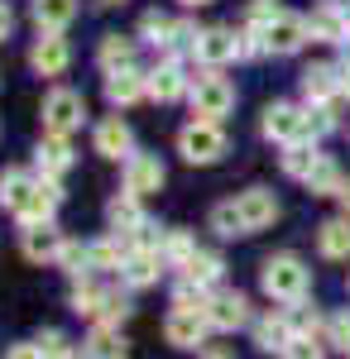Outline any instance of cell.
Instances as JSON below:
<instances>
[{"mask_svg": "<svg viewBox=\"0 0 350 359\" xmlns=\"http://www.w3.org/2000/svg\"><path fill=\"white\" fill-rule=\"evenodd\" d=\"M58 201H63V192H58L53 177H29L20 168H5V172H0V206H5L15 221H25V225L53 221Z\"/></svg>", "mask_w": 350, "mask_h": 359, "instance_id": "cell-1", "label": "cell"}, {"mask_svg": "<svg viewBox=\"0 0 350 359\" xmlns=\"http://www.w3.org/2000/svg\"><path fill=\"white\" fill-rule=\"evenodd\" d=\"M259 287L273 302H302L307 287H312V273H307V264L297 254H269L264 269H259Z\"/></svg>", "mask_w": 350, "mask_h": 359, "instance_id": "cell-2", "label": "cell"}, {"mask_svg": "<svg viewBox=\"0 0 350 359\" xmlns=\"http://www.w3.org/2000/svg\"><path fill=\"white\" fill-rule=\"evenodd\" d=\"M192 115L197 120H221V115H231L235 106V86L226 82V77H216V67H207L197 82H192Z\"/></svg>", "mask_w": 350, "mask_h": 359, "instance_id": "cell-3", "label": "cell"}, {"mask_svg": "<svg viewBox=\"0 0 350 359\" xmlns=\"http://www.w3.org/2000/svg\"><path fill=\"white\" fill-rule=\"evenodd\" d=\"M178 154H183L188 163H216V158L226 154V130H221V120H192L188 130L178 135Z\"/></svg>", "mask_w": 350, "mask_h": 359, "instance_id": "cell-4", "label": "cell"}, {"mask_svg": "<svg viewBox=\"0 0 350 359\" xmlns=\"http://www.w3.org/2000/svg\"><path fill=\"white\" fill-rule=\"evenodd\" d=\"M82 120H86V101H82V91L53 86V91L44 96V130H48V135H72Z\"/></svg>", "mask_w": 350, "mask_h": 359, "instance_id": "cell-5", "label": "cell"}, {"mask_svg": "<svg viewBox=\"0 0 350 359\" xmlns=\"http://www.w3.org/2000/svg\"><path fill=\"white\" fill-rule=\"evenodd\" d=\"M259 130H264V139H278V144H302V139H312V130H307V111H297V106H288V101L264 106Z\"/></svg>", "mask_w": 350, "mask_h": 359, "instance_id": "cell-6", "label": "cell"}, {"mask_svg": "<svg viewBox=\"0 0 350 359\" xmlns=\"http://www.w3.org/2000/svg\"><path fill=\"white\" fill-rule=\"evenodd\" d=\"M207 331H212L207 311H188V306H173L168 321H163L168 345H178V350H197V345H207Z\"/></svg>", "mask_w": 350, "mask_h": 359, "instance_id": "cell-7", "label": "cell"}, {"mask_svg": "<svg viewBox=\"0 0 350 359\" xmlns=\"http://www.w3.org/2000/svg\"><path fill=\"white\" fill-rule=\"evenodd\" d=\"M192 53H197V62H207V67H226V62L240 57V34L235 29H202Z\"/></svg>", "mask_w": 350, "mask_h": 359, "instance_id": "cell-8", "label": "cell"}, {"mask_svg": "<svg viewBox=\"0 0 350 359\" xmlns=\"http://www.w3.org/2000/svg\"><path fill=\"white\" fill-rule=\"evenodd\" d=\"M67 62H72V48H67L63 34H44V39L29 48V67H34L39 77H63Z\"/></svg>", "mask_w": 350, "mask_h": 359, "instance_id": "cell-9", "label": "cell"}, {"mask_svg": "<svg viewBox=\"0 0 350 359\" xmlns=\"http://www.w3.org/2000/svg\"><path fill=\"white\" fill-rule=\"evenodd\" d=\"M163 163H159V154H130L125 158V192H135V196H154L163 187Z\"/></svg>", "mask_w": 350, "mask_h": 359, "instance_id": "cell-10", "label": "cell"}, {"mask_svg": "<svg viewBox=\"0 0 350 359\" xmlns=\"http://www.w3.org/2000/svg\"><path fill=\"white\" fill-rule=\"evenodd\" d=\"M63 245H67V240L58 235V225H53V221H44V225H25V235H20V249H25L29 264H58Z\"/></svg>", "mask_w": 350, "mask_h": 359, "instance_id": "cell-11", "label": "cell"}, {"mask_svg": "<svg viewBox=\"0 0 350 359\" xmlns=\"http://www.w3.org/2000/svg\"><path fill=\"white\" fill-rule=\"evenodd\" d=\"M207 321H212V331H240V326H249V302H245V292H235V287L216 292L212 306H207Z\"/></svg>", "mask_w": 350, "mask_h": 359, "instance_id": "cell-12", "label": "cell"}, {"mask_svg": "<svg viewBox=\"0 0 350 359\" xmlns=\"http://www.w3.org/2000/svg\"><path fill=\"white\" fill-rule=\"evenodd\" d=\"M96 154L101 158H130L135 154V130L120 120V115H106L96 125Z\"/></svg>", "mask_w": 350, "mask_h": 359, "instance_id": "cell-13", "label": "cell"}, {"mask_svg": "<svg viewBox=\"0 0 350 359\" xmlns=\"http://www.w3.org/2000/svg\"><path fill=\"white\" fill-rule=\"evenodd\" d=\"M139 96H149V72H139V67L106 72V101L110 106H135Z\"/></svg>", "mask_w": 350, "mask_h": 359, "instance_id": "cell-14", "label": "cell"}, {"mask_svg": "<svg viewBox=\"0 0 350 359\" xmlns=\"http://www.w3.org/2000/svg\"><path fill=\"white\" fill-rule=\"evenodd\" d=\"M235 206H240V216H245V225H249V235L278 221V196H273L269 187H249V192H240V201H235Z\"/></svg>", "mask_w": 350, "mask_h": 359, "instance_id": "cell-15", "label": "cell"}, {"mask_svg": "<svg viewBox=\"0 0 350 359\" xmlns=\"http://www.w3.org/2000/svg\"><path fill=\"white\" fill-rule=\"evenodd\" d=\"M307 34H312V29H307V20H297V15H288V10H283V15L264 29L269 53H297V48L307 43Z\"/></svg>", "mask_w": 350, "mask_h": 359, "instance_id": "cell-16", "label": "cell"}, {"mask_svg": "<svg viewBox=\"0 0 350 359\" xmlns=\"http://www.w3.org/2000/svg\"><path fill=\"white\" fill-rule=\"evenodd\" d=\"M159 273H163V254L159 249H130V259H125V269H120L125 287H154Z\"/></svg>", "mask_w": 350, "mask_h": 359, "instance_id": "cell-17", "label": "cell"}, {"mask_svg": "<svg viewBox=\"0 0 350 359\" xmlns=\"http://www.w3.org/2000/svg\"><path fill=\"white\" fill-rule=\"evenodd\" d=\"M307 29H312V39H322V43H346L350 39V15L336 5V0H326L322 10L307 20Z\"/></svg>", "mask_w": 350, "mask_h": 359, "instance_id": "cell-18", "label": "cell"}, {"mask_svg": "<svg viewBox=\"0 0 350 359\" xmlns=\"http://www.w3.org/2000/svg\"><path fill=\"white\" fill-rule=\"evenodd\" d=\"M34 158H39V172L58 182V177L72 168V144H67V135H44L39 149H34Z\"/></svg>", "mask_w": 350, "mask_h": 359, "instance_id": "cell-19", "label": "cell"}, {"mask_svg": "<svg viewBox=\"0 0 350 359\" xmlns=\"http://www.w3.org/2000/svg\"><path fill=\"white\" fill-rule=\"evenodd\" d=\"M82 355H86V359H130V350H125L120 326L96 321V326H91V335H86V345H82Z\"/></svg>", "mask_w": 350, "mask_h": 359, "instance_id": "cell-20", "label": "cell"}, {"mask_svg": "<svg viewBox=\"0 0 350 359\" xmlns=\"http://www.w3.org/2000/svg\"><path fill=\"white\" fill-rule=\"evenodd\" d=\"M288 340H293V326H288V311H269V316H259L254 321V345L264 350V355H283L288 350Z\"/></svg>", "mask_w": 350, "mask_h": 359, "instance_id": "cell-21", "label": "cell"}, {"mask_svg": "<svg viewBox=\"0 0 350 359\" xmlns=\"http://www.w3.org/2000/svg\"><path fill=\"white\" fill-rule=\"evenodd\" d=\"M183 91H192V82L183 77V67H178L173 57H163L159 67L149 72V96H154V101H178Z\"/></svg>", "mask_w": 350, "mask_h": 359, "instance_id": "cell-22", "label": "cell"}, {"mask_svg": "<svg viewBox=\"0 0 350 359\" xmlns=\"http://www.w3.org/2000/svg\"><path fill=\"white\" fill-rule=\"evenodd\" d=\"M139 201H144V196H135V192H120V196H110V206H106L110 235H135L139 225H144V211H139Z\"/></svg>", "mask_w": 350, "mask_h": 359, "instance_id": "cell-23", "label": "cell"}, {"mask_svg": "<svg viewBox=\"0 0 350 359\" xmlns=\"http://www.w3.org/2000/svg\"><path fill=\"white\" fill-rule=\"evenodd\" d=\"M341 91V67H331V62H312L307 72H302V96L317 106V101H331Z\"/></svg>", "mask_w": 350, "mask_h": 359, "instance_id": "cell-24", "label": "cell"}, {"mask_svg": "<svg viewBox=\"0 0 350 359\" xmlns=\"http://www.w3.org/2000/svg\"><path fill=\"white\" fill-rule=\"evenodd\" d=\"M77 20V0H34V25L39 34H63Z\"/></svg>", "mask_w": 350, "mask_h": 359, "instance_id": "cell-25", "label": "cell"}, {"mask_svg": "<svg viewBox=\"0 0 350 359\" xmlns=\"http://www.w3.org/2000/svg\"><path fill=\"white\" fill-rule=\"evenodd\" d=\"M221 273H226V264H221V254H212V249H197L188 264H183V278L197 283V287H216Z\"/></svg>", "mask_w": 350, "mask_h": 359, "instance_id": "cell-26", "label": "cell"}, {"mask_svg": "<svg viewBox=\"0 0 350 359\" xmlns=\"http://www.w3.org/2000/svg\"><path fill=\"white\" fill-rule=\"evenodd\" d=\"M96 57H101V67H106V72L135 67V39H125V34H106V39L96 43Z\"/></svg>", "mask_w": 350, "mask_h": 359, "instance_id": "cell-27", "label": "cell"}, {"mask_svg": "<svg viewBox=\"0 0 350 359\" xmlns=\"http://www.w3.org/2000/svg\"><path fill=\"white\" fill-rule=\"evenodd\" d=\"M317 249L326 259H350V216H336L317 230Z\"/></svg>", "mask_w": 350, "mask_h": 359, "instance_id": "cell-28", "label": "cell"}, {"mask_svg": "<svg viewBox=\"0 0 350 359\" xmlns=\"http://www.w3.org/2000/svg\"><path fill=\"white\" fill-rule=\"evenodd\" d=\"M139 39H149L154 48H168V53H173V39H178V25H173L168 15H159V10H149V15L139 20Z\"/></svg>", "mask_w": 350, "mask_h": 359, "instance_id": "cell-29", "label": "cell"}, {"mask_svg": "<svg viewBox=\"0 0 350 359\" xmlns=\"http://www.w3.org/2000/svg\"><path fill=\"white\" fill-rule=\"evenodd\" d=\"M212 230L221 235V240H240V235H249V225H245V216H240V206H235V201L212 206Z\"/></svg>", "mask_w": 350, "mask_h": 359, "instance_id": "cell-30", "label": "cell"}, {"mask_svg": "<svg viewBox=\"0 0 350 359\" xmlns=\"http://www.w3.org/2000/svg\"><path fill=\"white\" fill-rule=\"evenodd\" d=\"M317 163H322V154H317V149H312L307 139L283 149V172H288V177H302V182H307V172H312Z\"/></svg>", "mask_w": 350, "mask_h": 359, "instance_id": "cell-31", "label": "cell"}, {"mask_svg": "<svg viewBox=\"0 0 350 359\" xmlns=\"http://www.w3.org/2000/svg\"><path fill=\"white\" fill-rule=\"evenodd\" d=\"M341 187H346V177H341V168L331 163V158H322V163L307 172V192L312 196H336Z\"/></svg>", "mask_w": 350, "mask_h": 359, "instance_id": "cell-32", "label": "cell"}, {"mask_svg": "<svg viewBox=\"0 0 350 359\" xmlns=\"http://www.w3.org/2000/svg\"><path fill=\"white\" fill-rule=\"evenodd\" d=\"M125 259H130V249L120 245V235H106L91 245V269H125Z\"/></svg>", "mask_w": 350, "mask_h": 359, "instance_id": "cell-33", "label": "cell"}, {"mask_svg": "<svg viewBox=\"0 0 350 359\" xmlns=\"http://www.w3.org/2000/svg\"><path fill=\"white\" fill-rule=\"evenodd\" d=\"M163 264H173V269H183V264H188L192 254H197V245H192V235L188 230H168V235H163Z\"/></svg>", "mask_w": 350, "mask_h": 359, "instance_id": "cell-34", "label": "cell"}, {"mask_svg": "<svg viewBox=\"0 0 350 359\" xmlns=\"http://www.w3.org/2000/svg\"><path fill=\"white\" fill-rule=\"evenodd\" d=\"M58 269H63L67 278L91 273V245H77V240H67V245H63V254H58Z\"/></svg>", "mask_w": 350, "mask_h": 359, "instance_id": "cell-35", "label": "cell"}, {"mask_svg": "<svg viewBox=\"0 0 350 359\" xmlns=\"http://www.w3.org/2000/svg\"><path fill=\"white\" fill-rule=\"evenodd\" d=\"M67 302H72V311H77V316H91V321H101V302H106V292H101V287H91V283H77Z\"/></svg>", "mask_w": 350, "mask_h": 359, "instance_id": "cell-36", "label": "cell"}, {"mask_svg": "<svg viewBox=\"0 0 350 359\" xmlns=\"http://www.w3.org/2000/svg\"><path fill=\"white\" fill-rule=\"evenodd\" d=\"M326 350H331V345H326L322 335H293L288 350H283V359H326Z\"/></svg>", "mask_w": 350, "mask_h": 359, "instance_id": "cell-37", "label": "cell"}, {"mask_svg": "<svg viewBox=\"0 0 350 359\" xmlns=\"http://www.w3.org/2000/svg\"><path fill=\"white\" fill-rule=\"evenodd\" d=\"M34 345L44 350V359H72V355H77V350L67 345V335H63V331H39V335H34Z\"/></svg>", "mask_w": 350, "mask_h": 359, "instance_id": "cell-38", "label": "cell"}, {"mask_svg": "<svg viewBox=\"0 0 350 359\" xmlns=\"http://www.w3.org/2000/svg\"><path fill=\"white\" fill-rule=\"evenodd\" d=\"M173 306H188V311H207L212 297H207V287H197V283H178V292H173Z\"/></svg>", "mask_w": 350, "mask_h": 359, "instance_id": "cell-39", "label": "cell"}, {"mask_svg": "<svg viewBox=\"0 0 350 359\" xmlns=\"http://www.w3.org/2000/svg\"><path fill=\"white\" fill-rule=\"evenodd\" d=\"M326 345H331V350H350V311L326 316Z\"/></svg>", "mask_w": 350, "mask_h": 359, "instance_id": "cell-40", "label": "cell"}, {"mask_svg": "<svg viewBox=\"0 0 350 359\" xmlns=\"http://www.w3.org/2000/svg\"><path fill=\"white\" fill-rule=\"evenodd\" d=\"M125 316H130V297H125V292H106V302H101V321H106V326H120Z\"/></svg>", "mask_w": 350, "mask_h": 359, "instance_id": "cell-41", "label": "cell"}, {"mask_svg": "<svg viewBox=\"0 0 350 359\" xmlns=\"http://www.w3.org/2000/svg\"><path fill=\"white\" fill-rule=\"evenodd\" d=\"M278 15H283V10H278L273 0H249V25H254V29H269Z\"/></svg>", "mask_w": 350, "mask_h": 359, "instance_id": "cell-42", "label": "cell"}, {"mask_svg": "<svg viewBox=\"0 0 350 359\" xmlns=\"http://www.w3.org/2000/svg\"><path fill=\"white\" fill-rule=\"evenodd\" d=\"M5 359H44V350L29 340V345H10V350H5Z\"/></svg>", "mask_w": 350, "mask_h": 359, "instance_id": "cell-43", "label": "cell"}, {"mask_svg": "<svg viewBox=\"0 0 350 359\" xmlns=\"http://www.w3.org/2000/svg\"><path fill=\"white\" fill-rule=\"evenodd\" d=\"M10 29H15V15H10V5L0 0V39H10Z\"/></svg>", "mask_w": 350, "mask_h": 359, "instance_id": "cell-44", "label": "cell"}, {"mask_svg": "<svg viewBox=\"0 0 350 359\" xmlns=\"http://www.w3.org/2000/svg\"><path fill=\"white\" fill-rule=\"evenodd\" d=\"M197 359H235V355H231V350H221V345H207Z\"/></svg>", "mask_w": 350, "mask_h": 359, "instance_id": "cell-45", "label": "cell"}, {"mask_svg": "<svg viewBox=\"0 0 350 359\" xmlns=\"http://www.w3.org/2000/svg\"><path fill=\"white\" fill-rule=\"evenodd\" d=\"M336 196H341V206H346V216H350V177H346V187H341Z\"/></svg>", "mask_w": 350, "mask_h": 359, "instance_id": "cell-46", "label": "cell"}, {"mask_svg": "<svg viewBox=\"0 0 350 359\" xmlns=\"http://www.w3.org/2000/svg\"><path fill=\"white\" fill-rule=\"evenodd\" d=\"M341 96H350V67H341Z\"/></svg>", "mask_w": 350, "mask_h": 359, "instance_id": "cell-47", "label": "cell"}, {"mask_svg": "<svg viewBox=\"0 0 350 359\" xmlns=\"http://www.w3.org/2000/svg\"><path fill=\"white\" fill-rule=\"evenodd\" d=\"M183 5H188V10H202V5H212V0H183Z\"/></svg>", "mask_w": 350, "mask_h": 359, "instance_id": "cell-48", "label": "cell"}, {"mask_svg": "<svg viewBox=\"0 0 350 359\" xmlns=\"http://www.w3.org/2000/svg\"><path fill=\"white\" fill-rule=\"evenodd\" d=\"M346 67H350V39H346Z\"/></svg>", "mask_w": 350, "mask_h": 359, "instance_id": "cell-49", "label": "cell"}, {"mask_svg": "<svg viewBox=\"0 0 350 359\" xmlns=\"http://www.w3.org/2000/svg\"><path fill=\"white\" fill-rule=\"evenodd\" d=\"M101 5H125V0H101Z\"/></svg>", "mask_w": 350, "mask_h": 359, "instance_id": "cell-50", "label": "cell"}, {"mask_svg": "<svg viewBox=\"0 0 350 359\" xmlns=\"http://www.w3.org/2000/svg\"><path fill=\"white\" fill-rule=\"evenodd\" d=\"M72 359H86V355H72Z\"/></svg>", "mask_w": 350, "mask_h": 359, "instance_id": "cell-51", "label": "cell"}, {"mask_svg": "<svg viewBox=\"0 0 350 359\" xmlns=\"http://www.w3.org/2000/svg\"><path fill=\"white\" fill-rule=\"evenodd\" d=\"M346 287H350V278H346Z\"/></svg>", "mask_w": 350, "mask_h": 359, "instance_id": "cell-52", "label": "cell"}]
</instances>
